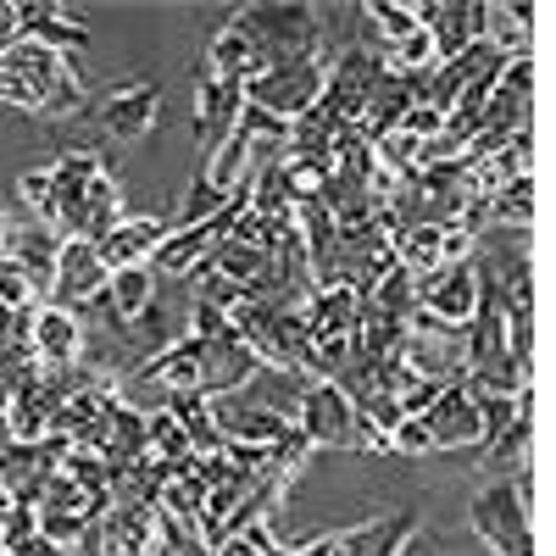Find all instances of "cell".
Returning a JSON list of instances; mask_svg holds the SVG:
<instances>
[{"mask_svg":"<svg viewBox=\"0 0 556 556\" xmlns=\"http://www.w3.org/2000/svg\"><path fill=\"white\" fill-rule=\"evenodd\" d=\"M28 351H34V367L45 374H62V367H78L84 351H89V334L84 323L62 306H34V334H28Z\"/></svg>","mask_w":556,"mask_h":556,"instance_id":"11","label":"cell"},{"mask_svg":"<svg viewBox=\"0 0 556 556\" xmlns=\"http://www.w3.org/2000/svg\"><path fill=\"white\" fill-rule=\"evenodd\" d=\"M167 217H123L112 235L96 245V256H101V267L106 273H117V267H151V256H156V245L167 240Z\"/></svg>","mask_w":556,"mask_h":556,"instance_id":"16","label":"cell"},{"mask_svg":"<svg viewBox=\"0 0 556 556\" xmlns=\"http://www.w3.org/2000/svg\"><path fill=\"white\" fill-rule=\"evenodd\" d=\"M367 306H374L379 317H390V323H401V329H406V323L417 317V312H424V306H417V273L412 267H390L384 278H379V285H374V295H367Z\"/></svg>","mask_w":556,"mask_h":556,"instance_id":"25","label":"cell"},{"mask_svg":"<svg viewBox=\"0 0 556 556\" xmlns=\"http://www.w3.org/2000/svg\"><path fill=\"white\" fill-rule=\"evenodd\" d=\"M523 173H534V128L513 134L495 156L473 162V167H468V190H473V195H495L501 184H513V178H523Z\"/></svg>","mask_w":556,"mask_h":556,"instance_id":"18","label":"cell"},{"mask_svg":"<svg viewBox=\"0 0 556 556\" xmlns=\"http://www.w3.org/2000/svg\"><path fill=\"white\" fill-rule=\"evenodd\" d=\"M0 306H7V312H17V306H39V301H34V285H28V278H23L12 262H0Z\"/></svg>","mask_w":556,"mask_h":556,"instance_id":"32","label":"cell"},{"mask_svg":"<svg viewBox=\"0 0 556 556\" xmlns=\"http://www.w3.org/2000/svg\"><path fill=\"white\" fill-rule=\"evenodd\" d=\"M201 173H206V184H212V190L228 201V195H240L245 190V184H251V173H256V156H251V139L235 128V134H228L223 139V146L201 162Z\"/></svg>","mask_w":556,"mask_h":556,"instance_id":"20","label":"cell"},{"mask_svg":"<svg viewBox=\"0 0 556 556\" xmlns=\"http://www.w3.org/2000/svg\"><path fill=\"white\" fill-rule=\"evenodd\" d=\"M212 78H228V84H251V78H262V73H273V56H267V45L256 39V34H245V28H217L212 34V45H206V62H201Z\"/></svg>","mask_w":556,"mask_h":556,"instance_id":"14","label":"cell"},{"mask_svg":"<svg viewBox=\"0 0 556 556\" xmlns=\"http://www.w3.org/2000/svg\"><path fill=\"white\" fill-rule=\"evenodd\" d=\"M17 195H23V206L34 212V223L51 228V212H56V184H51V167H28V173H17Z\"/></svg>","mask_w":556,"mask_h":556,"instance_id":"30","label":"cell"},{"mask_svg":"<svg viewBox=\"0 0 556 556\" xmlns=\"http://www.w3.org/2000/svg\"><path fill=\"white\" fill-rule=\"evenodd\" d=\"M479 468H484L490 479H518V473H529V412L513 417L501 434H490V440L479 445Z\"/></svg>","mask_w":556,"mask_h":556,"instance_id":"22","label":"cell"},{"mask_svg":"<svg viewBox=\"0 0 556 556\" xmlns=\"http://www.w3.org/2000/svg\"><path fill=\"white\" fill-rule=\"evenodd\" d=\"M146 456H151V462H184V456H195L190 440H184V429L173 424L162 406L146 412Z\"/></svg>","mask_w":556,"mask_h":556,"instance_id":"28","label":"cell"},{"mask_svg":"<svg viewBox=\"0 0 556 556\" xmlns=\"http://www.w3.org/2000/svg\"><path fill=\"white\" fill-rule=\"evenodd\" d=\"M384 529H390V518H362V523H351V529H329V534L295 545V556H367V551L379 545Z\"/></svg>","mask_w":556,"mask_h":556,"instance_id":"26","label":"cell"},{"mask_svg":"<svg viewBox=\"0 0 556 556\" xmlns=\"http://www.w3.org/2000/svg\"><path fill=\"white\" fill-rule=\"evenodd\" d=\"M212 245H217L212 223H201V228H167V240H162V245H156V256H151V273L184 278L190 267H201V262L212 256Z\"/></svg>","mask_w":556,"mask_h":556,"instance_id":"23","label":"cell"},{"mask_svg":"<svg viewBox=\"0 0 556 556\" xmlns=\"http://www.w3.org/2000/svg\"><path fill=\"white\" fill-rule=\"evenodd\" d=\"M190 334L195 340H240L235 334V323H228V312H217V306H190Z\"/></svg>","mask_w":556,"mask_h":556,"instance_id":"31","label":"cell"},{"mask_svg":"<svg viewBox=\"0 0 556 556\" xmlns=\"http://www.w3.org/2000/svg\"><path fill=\"white\" fill-rule=\"evenodd\" d=\"M106 290V267L96 256V245L89 240H62L56 251V278H51V295H45V306H62L73 317H84L89 306L101 301Z\"/></svg>","mask_w":556,"mask_h":556,"instance_id":"9","label":"cell"},{"mask_svg":"<svg viewBox=\"0 0 556 556\" xmlns=\"http://www.w3.org/2000/svg\"><path fill=\"white\" fill-rule=\"evenodd\" d=\"M417 306L434 329L462 334L479 312V273L473 262H456V267H434V273H417Z\"/></svg>","mask_w":556,"mask_h":556,"instance_id":"7","label":"cell"},{"mask_svg":"<svg viewBox=\"0 0 556 556\" xmlns=\"http://www.w3.org/2000/svg\"><path fill=\"white\" fill-rule=\"evenodd\" d=\"M17 39H34L45 51L67 56V51H84L89 45V23L51 7V0H17Z\"/></svg>","mask_w":556,"mask_h":556,"instance_id":"15","label":"cell"},{"mask_svg":"<svg viewBox=\"0 0 556 556\" xmlns=\"http://www.w3.org/2000/svg\"><path fill=\"white\" fill-rule=\"evenodd\" d=\"M323 84H329V56H301V62H278L273 73L245 84V101L295 123L301 112H312L323 101Z\"/></svg>","mask_w":556,"mask_h":556,"instance_id":"4","label":"cell"},{"mask_svg":"<svg viewBox=\"0 0 556 556\" xmlns=\"http://www.w3.org/2000/svg\"><path fill=\"white\" fill-rule=\"evenodd\" d=\"M212 267L235 285L240 295L256 285V278L267 273V256L256 251V245H245V240H223V245H212Z\"/></svg>","mask_w":556,"mask_h":556,"instance_id":"27","label":"cell"},{"mask_svg":"<svg viewBox=\"0 0 556 556\" xmlns=\"http://www.w3.org/2000/svg\"><path fill=\"white\" fill-rule=\"evenodd\" d=\"M390 451H401V456H429V429H424V417H401V429L390 434Z\"/></svg>","mask_w":556,"mask_h":556,"instance_id":"33","label":"cell"},{"mask_svg":"<svg viewBox=\"0 0 556 556\" xmlns=\"http://www.w3.org/2000/svg\"><path fill=\"white\" fill-rule=\"evenodd\" d=\"M356 295L345 285H329V290H312L306 306H301V323H306V340H323V334H351L356 329Z\"/></svg>","mask_w":556,"mask_h":556,"instance_id":"21","label":"cell"},{"mask_svg":"<svg viewBox=\"0 0 556 556\" xmlns=\"http://www.w3.org/2000/svg\"><path fill=\"white\" fill-rule=\"evenodd\" d=\"M56 251H62V240H56L45 223H34V217H7V235H0V262H12V267L28 278L39 306H45V295H51Z\"/></svg>","mask_w":556,"mask_h":556,"instance_id":"8","label":"cell"},{"mask_svg":"<svg viewBox=\"0 0 556 556\" xmlns=\"http://www.w3.org/2000/svg\"><path fill=\"white\" fill-rule=\"evenodd\" d=\"M7 556H73V551H62V545H51V540H39V534H34V540H23V545L7 551Z\"/></svg>","mask_w":556,"mask_h":556,"instance_id":"36","label":"cell"},{"mask_svg":"<svg viewBox=\"0 0 556 556\" xmlns=\"http://www.w3.org/2000/svg\"><path fill=\"white\" fill-rule=\"evenodd\" d=\"M17 39V0H0V51Z\"/></svg>","mask_w":556,"mask_h":556,"instance_id":"35","label":"cell"},{"mask_svg":"<svg viewBox=\"0 0 556 556\" xmlns=\"http://www.w3.org/2000/svg\"><path fill=\"white\" fill-rule=\"evenodd\" d=\"M412 12H417V28H429L434 39V67L456 62L468 45L484 39V0H424Z\"/></svg>","mask_w":556,"mask_h":556,"instance_id":"10","label":"cell"},{"mask_svg":"<svg viewBox=\"0 0 556 556\" xmlns=\"http://www.w3.org/2000/svg\"><path fill=\"white\" fill-rule=\"evenodd\" d=\"M228 201L212 190V184H206V173L195 167V178H190V190H184V201H178V223L173 228H201V223H212L217 212H223Z\"/></svg>","mask_w":556,"mask_h":556,"instance_id":"29","label":"cell"},{"mask_svg":"<svg viewBox=\"0 0 556 556\" xmlns=\"http://www.w3.org/2000/svg\"><path fill=\"white\" fill-rule=\"evenodd\" d=\"M89 112H96V128L106 139L134 146V139H146L162 123V84L156 78H117L89 101Z\"/></svg>","mask_w":556,"mask_h":556,"instance_id":"5","label":"cell"},{"mask_svg":"<svg viewBox=\"0 0 556 556\" xmlns=\"http://www.w3.org/2000/svg\"><path fill=\"white\" fill-rule=\"evenodd\" d=\"M529 501H534L529 473H518V479H490V484L468 501L473 534H479L495 556H534V534H529Z\"/></svg>","mask_w":556,"mask_h":556,"instance_id":"3","label":"cell"},{"mask_svg":"<svg viewBox=\"0 0 556 556\" xmlns=\"http://www.w3.org/2000/svg\"><path fill=\"white\" fill-rule=\"evenodd\" d=\"M295 429L312 440V451H356V406L340 384L312 379L295 395Z\"/></svg>","mask_w":556,"mask_h":556,"instance_id":"6","label":"cell"},{"mask_svg":"<svg viewBox=\"0 0 556 556\" xmlns=\"http://www.w3.org/2000/svg\"><path fill=\"white\" fill-rule=\"evenodd\" d=\"M0 101L23 106L39 123L56 128V123L89 112V89H84V78L73 73L67 56L45 51L34 39H12L7 51H0Z\"/></svg>","mask_w":556,"mask_h":556,"instance_id":"1","label":"cell"},{"mask_svg":"<svg viewBox=\"0 0 556 556\" xmlns=\"http://www.w3.org/2000/svg\"><path fill=\"white\" fill-rule=\"evenodd\" d=\"M267 556H295V545H273Z\"/></svg>","mask_w":556,"mask_h":556,"instance_id":"38","label":"cell"},{"mask_svg":"<svg viewBox=\"0 0 556 556\" xmlns=\"http://www.w3.org/2000/svg\"><path fill=\"white\" fill-rule=\"evenodd\" d=\"M424 429H429V451H479L484 445V429H479V412L468 401L462 384H445L434 395V406L424 412Z\"/></svg>","mask_w":556,"mask_h":556,"instance_id":"13","label":"cell"},{"mask_svg":"<svg viewBox=\"0 0 556 556\" xmlns=\"http://www.w3.org/2000/svg\"><path fill=\"white\" fill-rule=\"evenodd\" d=\"M0 534H7V551H17L23 540H34V534H39V523H34V506H23V501H17L12 513L0 518Z\"/></svg>","mask_w":556,"mask_h":556,"instance_id":"34","label":"cell"},{"mask_svg":"<svg viewBox=\"0 0 556 556\" xmlns=\"http://www.w3.org/2000/svg\"><path fill=\"white\" fill-rule=\"evenodd\" d=\"M12 506H17V501H12V490H7V484H0V518H7V513H12Z\"/></svg>","mask_w":556,"mask_h":556,"instance_id":"37","label":"cell"},{"mask_svg":"<svg viewBox=\"0 0 556 556\" xmlns=\"http://www.w3.org/2000/svg\"><path fill=\"white\" fill-rule=\"evenodd\" d=\"M162 412L184 429L195 456H223V429H217V412L201 390H178V395H162Z\"/></svg>","mask_w":556,"mask_h":556,"instance_id":"17","label":"cell"},{"mask_svg":"<svg viewBox=\"0 0 556 556\" xmlns=\"http://www.w3.org/2000/svg\"><path fill=\"white\" fill-rule=\"evenodd\" d=\"M240 106H245V84H228V78H212L201 67L195 78V146H201V162L223 146L240 123Z\"/></svg>","mask_w":556,"mask_h":556,"instance_id":"12","label":"cell"},{"mask_svg":"<svg viewBox=\"0 0 556 556\" xmlns=\"http://www.w3.org/2000/svg\"><path fill=\"white\" fill-rule=\"evenodd\" d=\"M534 7H506L490 0L484 7V45H495L501 56H534Z\"/></svg>","mask_w":556,"mask_h":556,"instance_id":"19","label":"cell"},{"mask_svg":"<svg viewBox=\"0 0 556 556\" xmlns=\"http://www.w3.org/2000/svg\"><path fill=\"white\" fill-rule=\"evenodd\" d=\"M534 223V173L501 184L495 195H484V228H506V235H523Z\"/></svg>","mask_w":556,"mask_h":556,"instance_id":"24","label":"cell"},{"mask_svg":"<svg viewBox=\"0 0 556 556\" xmlns=\"http://www.w3.org/2000/svg\"><path fill=\"white\" fill-rule=\"evenodd\" d=\"M235 28H245V34H256L267 45L273 67L301 62V56H334L329 34H323V12L301 7V0H256V7H240Z\"/></svg>","mask_w":556,"mask_h":556,"instance_id":"2","label":"cell"}]
</instances>
